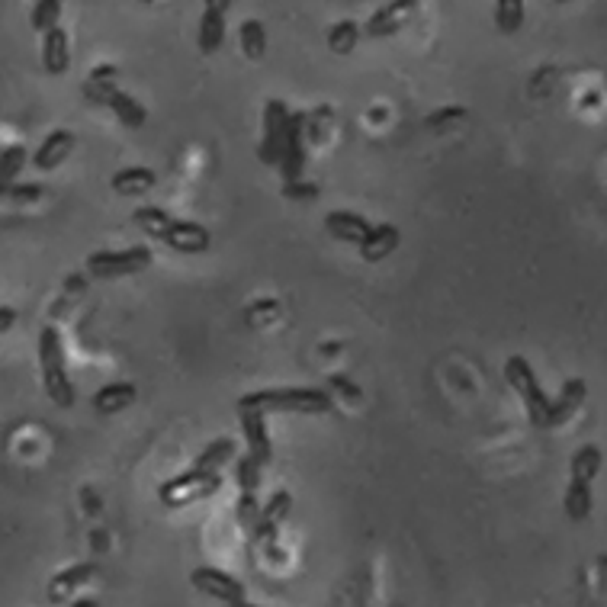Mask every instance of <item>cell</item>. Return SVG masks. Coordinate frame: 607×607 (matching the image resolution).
Here are the masks:
<instances>
[{"label":"cell","mask_w":607,"mask_h":607,"mask_svg":"<svg viewBox=\"0 0 607 607\" xmlns=\"http://www.w3.org/2000/svg\"><path fill=\"white\" fill-rule=\"evenodd\" d=\"M39 367H42V386L49 392V399L58 408H71L74 405V386L68 376V363H65V344L58 328H42L39 331Z\"/></svg>","instance_id":"obj_2"},{"label":"cell","mask_w":607,"mask_h":607,"mask_svg":"<svg viewBox=\"0 0 607 607\" xmlns=\"http://www.w3.org/2000/svg\"><path fill=\"white\" fill-rule=\"evenodd\" d=\"M26 168V148L23 145H7L4 158H0V177H4V187L13 184V177Z\"/></svg>","instance_id":"obj_33"},{"label":"cell","mask_w":607,"mask_h":607,"mask_svg":"<svg viewBox=\"0 0 607 607\" xmlns=\"http://www.w3.org/2000/svg\"><path fill=\"white\" fill-rule=\"evenodd\" d=\"M585 396H588L585 379H579V376L566 379L559 396L553 399V412H550V421H546V428H559V424H566L572 415H579V408L585 405Z\"/></svg>","instance_id":"obj_15"},{"label":"cell","mask_w":607,"mask_h":607,"mask_svg":"<svg viewBox=\"0 0 607 607\" xmlns=\"http://www.w3.org/2000/svg\"><path fill=\"white\" fill-rule=\"evenodd\" d=\"M71 607H97V601L94 598H81V601H74Z\"/></svg>","instance_id":"obj_42"},{"label":"cell","mask_w":607,"mask_h":607,"mask_svg":"<svg viewBox=\"0 0 607 607\" xmlns=\"http://www.w3.org/2000/svg\"><path fill=\"white\" fill-rule=\"evenodd\" d=\"M283 196L286 200H312V196H318V187L296 180V184H283Z\"/></svg>","instance_id":"obj_39"},{"label":"cell","mask_w":607,"mask_h":607,"mask_svg":"<svg viewBox=\"0 0 607 607\" xmlns=\"http://www.w3.org/2000/svg\"><path fill=\"white\" fill-rule=\"evenodd\" d=\"M97 575V563H74L68 569H62L49 582V601L52 604H62L71 598V591H78L81 585H87L90 579Z\"/></svg>","instance_id":"obj_17"},{"label":"cell","mask_w":607,"mask_h":607,"mask_svg":"<svg viewBox=\"0 0 607 607\" xmlns=\"http://www.w3.org/2000/svg\"><path fill=\"white\" fill-rule=\"evenodd\" d=\"M505 379H508V386L521 396L530 424H537V428H546V421H550V412H553V399L543 392L534 367H530V360L521 357V354L508 357V360H505Z\"/></svg>","instance_id":"obj_3"},{"label":"cell","mask_w":607,"mask_h":607,"mask_svg":"<svg viewBox=\"0 0 607 607\" xmlns=\"http://www.w3.org/2000/svg\"><path fill=\"white\" fill-rule=\"evenodd\" d=\"M335 399L315 386H280L257 389L238 399V412H296V415H328Z\"/></svg>","instance_id":"obj_1"},{"label":"cell","mask_w":607,"mask_h":607,"mask_svg":"<svg viewBox=\"0 0 607 607\" xmlns=\"http://www.w3.org/2000/svg\"><path fill=\"white\" fill-rule=\"evenodd\" d=\"M135 399H139L135 383H110V386L94 392V412L97 415H116V412H123V408H129Z\"/></svg>","instance_id":"obj_20"},{"label":"cell","mask_w":607,"mask_h":607,"mask_svg":"<svg viewBox=\"0 0 607 607\" xmlns=\"http://www.w3.org/2000/svg\"><path fill=\"white\" fill-rule=\"evenodd\" d=\"M71 148H74V132L71 129H52L39 142L36 155H33V164H36L39 171H55L58 164H65V158L71 155Z\"/></svg>","instance_id":"obj_16"},{"label":"cell","mask_w":607,"mask_h":607,"mask_svg":"<svg viewBox=\"0 0 607 607\" xmlns=\"http://www.w3.org/2000/svg\"><path fill=\"white\" fill-rule=\"evenodd\" d=\"M399 241H402V232L396 229V225L383 222V225H376L373 235L360 245V257L367 264H379V261H386V257L399 248Z\"/></svg>","instance_id":"obj_19"},{"label":"cell","mask_w":607,"mask_h":607,"mask_svg":"<svg viewBox=\"0 0 607 607\" xmlns=\"http://www.w3.org/2000/svg\"><path fill=\"white\" fill-rule=\"evenodd\" d=\"M360 42V26L354 20H341L328 29V49L335 55H351Z\"/></svg>","instance_id":"obj_29"},{"label":"cell","mask_w":607,"mask_h":607,"mask_svg":"<svg viewBox=\"0 0 607 607\" xmlns=\"http://www.w3.org/2000/svg\"><path fill=\"white\" fill-rule=\"evenodd\" d=\"M116 78H119V68L116 65H100L90 71V78L81 84L84 97L97 106H110V100L116 97Z\"/></svg>","instance_id":"obj_21"},{"label":"cell","mask_w":607,"mask_h":607,"mask_svg":"<svg viewBox=\"0 0 607 607\" xmlns=\"http://www.w3.org/2000/svg\"><path fill=\"white\" fill-rule=\"evenodd\" d=\"M261 463H257L251 453H245L238 463H235V482H238V492H254L257 495V485H261Z\"/></svg>","instance_id":"obj_32"},{"label":"cell","mask_w":607,"mask_h":607,"mask_svg":"<svg viewBox=\"0 0 607 607\" xmlns=\"http://www.w3.org/2000/svg\"><path fill=\"white\" fill-rule=\"evenodd\" d=\"M219 489H222L219 473H206V469L190 466L187 473L158 485V502L164 508H187L193 502H206V498H212Z\"/></svg>","instance_id":"obj_4"},{"label":"cell","mask_w":607,"mask_h":607,"mask_svg":"<svg viewBox=\"0 0 607 607\" xmlns=\"http://www.w3.org/2000/svg\"><path fill=\"white\" fill-rule=\"evenodd\" d=\"M241 36V52H245L248 62H261L267 55V29L261 20H245L238 29Z\"/></svg>","instance_id":"obj_26"},{"label":"cell","mask_w":607,"mask_h":607,"mask_svg":"<svg viewBox=\"0 0 607 607\" xmlns=\"http://www.w3.org/2000/svg\"><path fill=\"white\" fill-rule=\"evenodd\" d=\"M469 116V110L466 106H444V110H434L424 123H428V129H444L447 123H460V119H466Z\"/></svg>","instance_id":"obj_35"},{"label":"cell","mask_w":607,"mask_h":607,"mask_svg":"<svg viewBox=\"0 0 607 607\" xmlns=\"http://www.w3.org/2000/svg\"><path fill=\"white\" fill-rule=\"evenodd\" d=\"M290 511H293V495L286 492V489L273 492L270 502L261 508V518H257V524H254V530H251V537H254L257 543H273L280 524L290 518Z\"/></svg>","instance_id":"obj_12"},{"label":"cell","mask_w":607,"mask_h":607,"mask_svg":"<svg viewBox=\"0 0 607 607\" xmlns=\"http://www.w3.org/2000/svg\"><path fill=\"white\" fill-rule=\"evenodd\" d=\"M4 193L13 203H36V200H42L45 187L42 184H10V187H4Z\"/></svg>","instance_id":"obj_36"},{"label":"cell","mask_w":607,"mask_h":607,"mask_svg":"<svg viewBox=\"0 0 607 607\" xmlns=\"http://www.w3.org/2000/svg\"><path fill=\"white\" fill-rule=\"evenodd\" d=\"M418 10L415 0H389V4L379 7L373 17L367 20V36L370 39H383V36H396L399 29L412 20V13Z\"/></svg>","instance_id":"obj_9"},{"label":"cell","mask_w":607,"mask_h":607,"mask_svg":"<svg viewBox=\"0 0 607 607\" xmlns=\"http://www.w3.org/2000/svg\"><path fill=\"white\" fill-rule=\"evenodd\" d=\"M325 229H328V235L331 238H338V241H347V245H363L370 235H373V229L376 225L370 222V219H363L360 212H347V209H331L328 216H325Z\"/></svg>","instance_id":"obj_10"},{"label":"cell","mask_w":607,"mask_h":607,"mask_svg":"<svg viewBox=\"0 0 607 607\" xmlns=\"http://www.w3.org/2000/svg\"><path fill=\"white\" fill-rule=\"evenodd\" d=\"M190 585L200 591L206 598H216L222 601L225 607L229 604H238V601H248L245 598V582L235 579L232 572L225 569H216V566H200L190 572Z\"/></svg>","instance_id":"obj_7"},{"label":"cell","mask_w":607,"mask_h":607,"mask_svg":"<svg viewBox=\"0 0 607 607\" xmlns=\"http://www.w3.org/2000/svg\"><path fill=\"white\" fill-rule=\"evenodd\" d=\"M235 457V440L232 437H219L206 444V450L196 457V469H206V473H219V469Z\"/></svg>","instance_id":"obj_27"},{"label":"cell","mask_w":607,"mask_h":607,"mask_svg":"<svg viewBox=\"0 0 607 607\" xmlns=\"http://www.w3.org/2000/svg\"><path fill=\"white\" fill-rule=\"evenodd\" d=\"M132 219H135V225L148 235V238H168V232H171V225H174V216H168L164 209H158V206H139L132 212Z\"/></svg>","instance_id":"obj_25"},{"label":"cell","mask_w":607,"mask_h":607,"mask_svg":"<svg viewBox=\"0 0 607 607\" xmlns=\"http://www.w3.org/2000/svg\"><path fill=\"white\" fill-rule=\"evenodd\" d=\"M58 17H62V0H39L33 7V17H29V26H33L36 33L49 36L52 29H58Z\"/></svg>","instance_id":"obj_30"},{"label":"cell","mask_w":607,"mask_h":607,"mask_svg":"<svg viewBox=\"0 0 607 607\" xmlns=\"http://www.w3.org/2000/svg\"><path fill=\"white\" fill-rule=\"evenodd\" d=\"M168 248L180 251V254H203L212 245V235L206 225L190 222V219H174L171 232H168Z\"/></svg>","instance_id":"obj_14"},{"label":"cell","mask_w":607,"mask_h":607,"mask_svg":"<svg viewBox=\"0 0 607 607\" xmlns=\"http://www.w3.org/2000/svg\"><path fill=\"white\" fill-rule=\"evenodd\" d=\"M598 572H601V585L607 588V556H598Z\"/></svg>","instance_id":"obj_41"},{"label":"cell","mask_w":607,"mask_h":607,"mask_svg":"<svg viewBox=\"0 0 607 607\" xmlns=\"http://www.w3.org/2000/svg\"><path fill=\"white\" fill-rule=\"evenodd\" d=\"M277 312H280V306H277L273 299H257L254 306L248 309V322H251V325H264V322H270V318L277 315Z\"/></svg>","instance_id":"obj_37"},{"label":"cell","mask_w":607,"mask_h":607,"mask_svg":"<svg viewBox=\"0 0 607 607\" xmlns=\"http://www.w3.org/2000/svg\"><path fill=\"white\" fill-rule=\"evenodd\" d=\"M151 264V248L135 245L126 251H94L87 257V270L100 280H116V277H135Z\"/></svg>","instance_id":"obj_6"},{"label":"cell","mask_w":607,"mask_h":607,"mask_svg":"<svg viewBox=\"0 0 607 607\" xmlns=\"http://www.w3.org/2000/svg\"><path fill=\"white\" fill-rule=\"evenodd\" d=\"M225 13H229V0H209L200 17V33H196V45L203 55H216L225 42Z\"/></svg>","instance_id":"obj_11"},{"label":"cell","mask_w":607,"mask_h":607,"mask_svg":"<svg viewBox=\"0 0 607 607\" xmlns=\"http://www.w3.org/2000/svg\"><path fill=\"white\" fill-rule=\"evenodd\" d=\"M229 607H261V604H251V601H238V604H229Z\"/></svg>","instance_id":"obj_43"},{"label":"cell","mask_w":607,"mask_h":607,"mask_svg":"<svg viewBox=\"0 0 607 607\" xmlns=\"http://www.w3.org/2000/svg\"><path fill=\"white\" fill-rule=\"evenodd\" d=\"M290 119H293V113L283 100L264 103V132H261L257 158H261L267 168H280L283 151H286V135H290Z\"/></svg>","instance_id":"obj_5"},{"label":"cell","mask_w":607,"mask_h":607,"mask_svg":"<svg viewBox=\"0 0 607 607\" xmlns=\"http://www.w3.org/2000/svg\"><path fill=\"white\" fill-rule=\"evenodd\" d=\"M155 184H158V174L151 171V168H142V164L116 171L113 180H110V187H113L119 196H142V193H148V190H155Z\"/></svg>","instance_id":"obj_22"},{"label":"cell","mask_w":607,"mask_h":607,"mask_svg":"<svg viewBox=\"0 0 607 607\" xmlns=\"http://www.w3.org/2000/svg\"><path fill=\"white\" fill-rule=\"evenodd\" d=\"M241 431H245V447L251 457L267 466L273 460V444H270V431H267V415L264 412H238Z\"/></svg>","instance_id":"obj_13"},{"label":"cell","mask_w":607,"mask_h":607,"mask_svg":"<svg viewBox=\"0 0 607 607\" xmlns=\"http://www.w3.org/2000/svg\"><path fill=\"white\" fill-rule=\"evenodd\" d=\"M0 318H4V322H0V328L7 331V328H10L13 322H17V312H13L10 306H4V309H0Z\"/></svg>","instance_id":"obj_40"},{"label":"cell","mask_w":607,"mask_h":607,"mask_svg":"<svg viewBox=\"0 0 607 607\" xmlns=\"http://www.w3.org/2000/svg\"><path fill=\"white\" fill-rule=\"evenodd\" d=\"M591 502H595V495H591V485H588V482H579V479H572L569 489H566V502H563V505H566V518H569L572 524L588 521Z\"/></svg>","instance_id":"obj_24"},{"label":"cell","mask_w":607,"mask_h":607,"mask_svg":"<svg viewBox=\"0 0 607 607\" xmlns=\"http://www.w3.org/2000/svg\"><path fill=\"white\" fill-rule=\"evenodd\" d=\"M309 113H293L290 119V135H286V151L280 161L283 184H296L302 180V168H306V142H309Z\"/></svg>","instance_id":"obj_8"},{"label":"cell","mask_w":607,"mask_h":607,"mask_svg":"<svg viewBox=\"0 0 607 607\" xmlns=\"http://www.w3.org/2000/svg\"><path fill=\"white\" fill-rule=\"evenodd\" d=\"M524 23V4L521 0H498L495 4V26L502 29L505 36L518 33Z\"/></svg>","instance_id":"obj_31"},{"label":"cell","mask_w":607,"mask_h":607,"mask_svg":"<svg viewBox=\"0 0 607 607\" xmlns=\"http://www.w3.org/2000/svg\"><path fill=\"white\" fill-rule=\"evenodd\" d=\"M235 518L245 530H254L257 518H261V505H257V495L254 492H241L238 495V508H235Z\"/></svg>","instance_id":"obj_34"},{"label":"cell","mask_w":607,"mask_h":607,"mask_svg":"<svg viewBox=\"0 0 607 607\" xmlns=\"http://www.w3.org/2000/svg\"><path fill=\"white\" fill-rule=\"evenodd\" d=\"M110 110L116 113L119 123L129 126V129H142V126H145V119H148L145 106H142L139 100H135V97L123 94V90H116V97L110 100Z\"/></svg>","instance_id":"obj_28"},{"label":"cell","mask_w":607,"mask_h":607,"mask_svg":"<svg viewBox=\"0 0 607 607\" xmlns=\"http://www.w3.org/2000/svg\"><path fill=\"white\" fill-rule=\"evenodd\" d=\"M328 383H331V389H338L341 396H347L351 402H360V399H363L360 386L354 383V379H347L344 373H331V376H328Z\"/></svg>","instance_id":"obj_38"},{"label":"cell","mask_w":607,"mask_h":607,"mask_svg":"<svg viewBox=\"0 0 607 607\" xmlns=\"http://www.w3.org/2000/svg\"><path fill=\"white\" fill-rule=\"evenodd\" d=\"M42 65L49 74H65L71 68V39L68 29H52L49 36H42Z\"/></svg>","instance_id":"obj_18"},{"label":"cell","mask_w":607,"mask_h":607,"mask_svg":"<svg viewBox=\"0 0 607 607\" xmlns=\"http://www.w3.org/2000/svg\"><path fill=\"white\" fill-rule=\"evenodd\" d=\"M601 463H604L601 447L598 444H585V447L575 450V457L569 463V473H572V479L591 485V482H595V476L601 473Z\"/></svg>","instance_id":"obj_23"}]
</instances>
